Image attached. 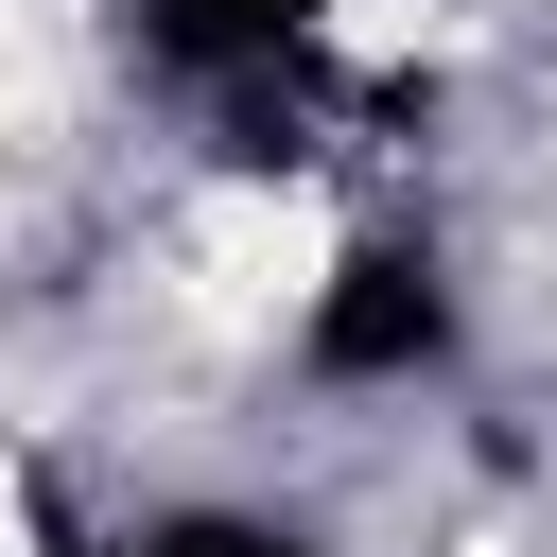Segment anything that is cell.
Returning a JSON list of instances; mask_svg holds the SVG:
<instances>
[{"instance_id":"6da1fadb","label":"cell","mask_w":557,"mask_h":557,"mask_svg":"<svg viewBox=\"0 0 557 557\" xmlns=\"http://www.w3.org/2000/svg\"><path fill=\"white\" fill-rule=\"evenodd\" d=\"M174 261H191V313L278 331V313H313V278H331V209L244 174V191H209V209H191V244H174Z\"/></svg>"},{"instance_id":"7a4b0ae2","label":"cell","mask_w":557,"mask_h":557,"mask_svg":"<svg viewBox=\"0 0 557 557\" xmlns=\"http://www.w3.org/2000/svg\"><path fill=\"white\" fill-rule=\"evenodd\" d=\"M0 557H17V505H0Z\"/></svg>"}]
</instances>
